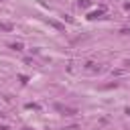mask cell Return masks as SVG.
<instances>
[{
	"instance_id": "5b68a950",
	"label": "cell",
	"mask_w": 130,
	"mask_h": 130,
	"mask_svg": "<svg viewBox=\"0 0 130 130\" xmlns=\"http://www.w3.org/2000/svg\"><path fill=\"white\" fill-rule=\"evenodd\" d=\"M120 32H122V35H130V28H122Z\"/></svg>"
},
{
	"instance_id": "277c9868",
	"label": "cell",
	"mask_w": 130,
	"mask_h": 130,
	"mask_svg": "<svg viewBox=\"0 0 130 130\" xmlns=\"http://www.w3.org/2000/svg\"><path fill=\"white\" fill-rule=\"evenodd\" d=\"M89 6V0H79V8H87Z\"/></svg>"
},
{
	"instance_id": "8992f818",
	"label": "cell",
	"mask_w": 130,
	"mask_h": 130,
	"mask_svg": "<svg viewBox=\"0 0 130 130\" xmlns=\"http://www.w3.org/2000/svg\"><path fill=\"white\" fill-rule=\"evenodd\" d=\"M124 65H126V67H130V59H128V61H126V63H124Z\"/></svg>"
},
{
	"instance_id": "7a4b0ae2",
	"label": "cell",
	"mask_w": 130,
	"mask_h": 130,
	"mask_svg": "<svg viewBox=\"0 0 130 130\" xmlns=\"http://www.w3.org/2000/svg\"><path fill=\"white\" fill-rule=\"evenodd\" d=\"M0 28L2 30H12V24L10 22H0Z\"/></svg>"
},
{
	"instance_id": "3957f363",
	"label": "cell",
	"mask_w": 130,
	"mask_h": 130,
	"mask_svg": "<svg viewBox=\"0 0 130 130\" xmlns=\"http://www.w3.org/2000/svg\"><path fill=\"white\" fill-rule=\"evenodd\" d=\"M10 49H12V51H22V45H20V43H12Z\"/></svg>"
},
{
	"instance_id": "6da1fadb",
	"label": "cell",
	"mask_w": 130,
	"mask_h": 130,
	"mask_svg": "<svg viewBox=\"0 0 130 130\" xmlns=\"http://www.w3.org/2000/svg\"><path fill=\"white\" fill-rule=\"evenodd\" d=\"M102 14H104V10H95V12H89V14H87V18H91V20H93V18H100Z\"/></svg>"
}]
</instances>
